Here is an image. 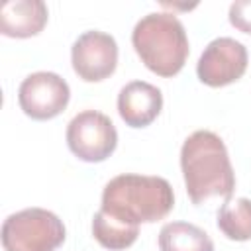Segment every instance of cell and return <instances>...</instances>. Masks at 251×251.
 I'll list each match as a JSON object with an SVG mask.
<instances>
[{
  "instance_id": "6da1fadb",
  "label": "cell",
  "mask_w": 251,
  "mask_h": 251,
  "mask_svg": "<svg viewBox=\"0 0 251 251\" xmlns=\"http://www.w3.org/2000/svg\"><path fill=\"white\" fill-rule=\"evenodd\" d=\"M180 169L194 206L229 200L235 188L233 167L222 137L210 129L190 133L180 147Z\"/></svg>"
},
{
  "instance_id": "7a4b0ae2",
  "label": "cell",
  "mask_w": 251,
  "mask_h": 251,
  "mask_svg": "<svg viewBox=\"0 0 251 251\" xmlns=\"http://www.w3.org/2000/svg\"><path fill=\"white\" fill-rule=\"evenodd\" d=\"M175 206L173 186L163 176L118 175L102 192V210L129 224H153L169 216Z\"/></svg>"
},
{
  "instance_id": "3957f363",
  "label": "cell",
  "mask_w": 251,
  "mask_h": 251,
  "mask_svg": "<svg viewBox=\"0 0 251 251\" xmlns=\"http://www.w3.org/2000/svg\"><path fill=\"white\" fill-rule=\"evenodd\" d=\"M131 43L141 63L159 76H175L186 63L188 37L182 22L171 12L143 16L133 31Z\"/></svg>"
},
{
  "instance_id": "277c9868",
  "label": "cell",
  "mask_w": 251,
  "mask_h": 251,
  "mask_svg": "<svg viewBox=\"0 0 251 251\" xmlns=\"http://www.w3.org/2000/svg\"><path fill=\"white\" fill-rule=\"evenodd\" d=\"M4 251H55L67 231L57 214L45 208H25L10 214L2 224Z\"/></svg>"
},
{
  "instance_id": "5b68a950",
  "label": "cell",
  "mask_w": 251,
  "mask_h": 251,
  "mask_svg": "<svg viewBox=\"0 0 251 251\" xmlns=\"http://www.w3.org/2000/svg\"><path fill=\"white\" fill-rule=\"evenodd\" d=\"M67 145L80 161L100 163L114 153L118 145V131L106 114L98 110H84L69 122Z\"/></svg>"
},
{
  "instance_id": "8992f818",
  "label": "cell",
  "mask_w": 251,
  "mask_h": 251,
  "mask_svg": "<svg viewBox=\"0 0 251 251\" xmlns=\"http://www.w3.org/2000/svg\"><path fill=\"white\" fill-rule=\"evenodd\" d=\"M71 98L65 78L51 71H37L25 76L18 88V102L25 116L33 120H51L59 116Z\"/></svg>"
},
{
  "instance_id": "52a82bcc",
  "label": "cell",
  "mask_w": 251,
  "mask_h": 251,
  "mask_svg": "<svg viewBox=\"0 0 251 251\" xmlns=\"http://www.w3.org/2000/svg\"><path fill=\"white\" fill-rule=\"evenodd\" d=\"M71 63L78 78L86 82H100L116 71L118 43L106 31L88 29L73 43Z\"/></svg>"
},
{
  "instance_id": "ba28073f",
  "label": "cell",
  "mask_w": 251,
  "mask_h": 251,
  "mask_svg": "<svg viewBox=\"0 0 251 251\" xmlns=\"http://www.w3.org/2000/svg\"><path fill=\"white\" fill-rule=\"evenodd\" d=\"M247 71V49L233 37H218L210 41L196 65L198 78L208 86H226L243 76Z\"/></svg>"
},
{
  "instance_id": "9c48e42d",
  "label": "cell",
  "mask_w": 251,
  "mask_h": 251,
  "mask_svg": "<svg viewBox=\"0 0 251 251\" xmlns=\"http://www.w3.org/2000/svg\"><path fill=\"white\" fill-rule=\"evenodd\" d=\"M163 110V94L145 80L127 82L118 94L120 118L129 127H147Z\"/></svg>"
},
{
  "instance_id": "30bf717a",
  "label": "cell",
  "mask_w": 251,
  "mask_h": 251,
  "mask_svg": "<svg viewBox=\"0 0 251 251\" xmlns=\"http://www.w3.org/2000/svg\"><path fill=\"white\" fill-rule=\"evenodd\" d=\"M47 18L41 0H8L0 8V31L8 37H31L45 27Z\"/></svg>"
},
{
  "instance_id": "8fae6325",
  "label": "cell",
  "mask_w": 251,
  "mask_h": 251,
  "mask_svg": "<svg viewBox=\"0 0 251 251\" xmlns=\"http://www.w3.org/2000/svg\"><path fill=\"white\" fill-rule=\"evenodd\" d=\"M161 251H214L212 237L188 222H169L159 231Z\"/></svg>"
},
{
  "instance_id": "7c38bea8",
  "label": "cell",
  "mask_w": 251,
  "mask_h": 251,
  "mask_svg": "<svg viewBox=\"0 0 251 251\" xmlns=\"http://www.w3.org/2000/svg\"><path fill=\"white\" fill-rule=\"evenodd\" d=\"M92 235L102 247L110 251H122L135 243L139 226L120 220L100 208L92 218Z\"/></svg>"
},
{
  "instance_id": "4fadbf2b",
  "label": "cell",
  "mask_w": 251,
  "mask_h": 251,
  "mask_svg": "<svg viewBox=\"0 0 251 251\" xmlns=\"http://www.w3.org/2000/svg\"><path fill=\"white\" fill-rule=\"evenodd\" d=\"M218 227L231 241L251 239V200L243 196L227 200L218 210Z\"/></svg>"
},
{
  "instance_id": "5bb4252c",
  "label": "cell",
  "mask_w": 251,
  "mask_h": 251,
  "mask_svg": "<svg viewBox=\"0 0 251 251\" xmlns=\"http://www.w3.org/2000/svg\"><path fill=\"white\" fill-rule=\"evenodd\" d=\"M229 24L243 33H251V0H235L229 6Z\"/></svg>"
}]
</instances>
